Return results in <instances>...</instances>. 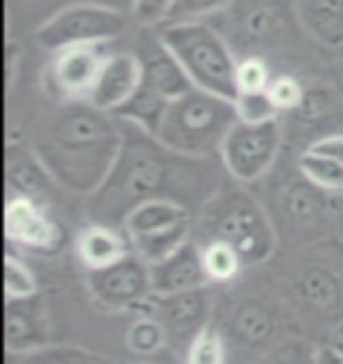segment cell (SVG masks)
Masks as SVG:
<instances>
[{"instance_id": "cell-1", "label": "cell", "mask_w": 343, "mask_h": 364, "mask_svg": "<svg viewBox=\"0 0 343 364\" xmlns=\"http://www.w3.org/2000/svg\"><path fill=\"white\" fill-rule=\"evenodd\" d=\"M122 149L106 183L92 196V216L97 223H122L132 207L155 198L202 209L221 188L212 158H189L174 153L142 127L120 120Z\"/></svg>"}, {"instance_id": "cell-2", "label": "cell", "mask_w": 343, "mask_h": 364, "mask_svg": "<svg viewBox=\"0 0 343 364\" xmlns=\"http://www.w3.org/2000/svg\"><path fill=\"white\" fill-rule=\"evenodd\" d=\"M120 149V120L90 102H66L38 122L31 141L54 183L78 196H95L106 183Z\"/></svg>"}, {"instance_id": "cell-3", "label": "cell", "mask_w": 343, "mask_h": 364, "mask_svg": "<svg viewBox=\"0 0 343 364\" xmlns=\"http://www.w3.org/2000/svg\"><path fill=\"white\" fill-rule=\"evenodd\" d=\"M228 341L233 364H254L303 329L278 282L247 284L216 301L214 320Z\"/></svg>"}, {"instance_id": "cell-4", "label": "cell", "mask_w": 343, "mask_h": 364, "mask_svg": "<svg viewBox=\"0 0 343 364\" xmlns=\"http://www.w3.org/2000/svg\"><path fill=\"white\" fill-rule=\"evenodd\" d=\"M278 284L301 329L343 327V242L317 240L301 247Z\"/></svg>"}, {"instance_id": "cell-5", "label": "cell", "mask_w": 343, "mask_h": 364, "mask_svg": "<svg viewBox=\"0 0 343 364\" xmlns=\"http://www.w3.org/2000/svg\"><path fill=\"white\" fill-rule=\"evenodd\" d=\"M198 242H226L240 254L245 268L266 263L278 245L268 212L243 188L221 183L200 214Z\"/></svg>"}, {"instance_id": "cell-6", "label": "cell", "mask_w": 343, "mask_h": 364, "mask_svg": "<svg viewBox=\"0 0 343 364\" xmlns=\"http://www.w3.org/2000/svg\"><path fill=\"white\" fill-rule=\"evenodd\" d=\"M238 122L236 106L223 97L193 87L169 104L158 139L189 158H214Z\"/></svg>"}, {"instance_id": "cell-7", "label": "cell", "mask_w": 343, "mask_h": 364, "mask_svg": "<svg viewBox=\"0 0 343 364\" xmlns=\"http://www.w3.org/2000/svg\"><path fill=\"white\" fill-rule=\"evenodd\" d=\"M158 36L181 64L193 87L223 97L228 102L238 97V59L233 57L228 43L212 26H207L205 21L160 26Z\"/></svg>"}, {"instance_id": "cell-8", "label": "cell", "mask_w": 343, "mask_h": 364, "mask_svg": "<svg viewBox=\"0 0 343 364\" xmlns=\"http://www.w3.org/2000/svg\"><path fill=\"white\" fill-rule=\"evenodd\" d=\"M327 193L315 188L301 169L296 167V176H287L273 186V214H275V233L283 226V235L296 250L313 245L310 240L322 237V230L329 226V205Z\"/></svg>"}, {"instance_id": "cell-9", "label": "cell", "mask_w": 343, "mask_h": 364, "mask_svg": "<svg viewBox=\"0 0 343 364\" xmlns=\"http://www.w3.org/2000/svg\"><path fill=\"white\" fill-rule=\"evenodd\" d=\"M127 28V17L108 5H68L36 31V43L48 52L78 45H106Z\"/></svg>"}, {"instance_id": "cell-10", "label": "cell", "mask_w": 343, "mask_h": 364, "mask_svg": "<svg viewBox=\"0 0 343 364\" xmlns=\"http://www.w3.org/2000/svg\"><path fill=\"white\" fill-rule=\"evenodd\" d=\"M283 151V127L280 122L247 125L236 122L221 146V165L226 174L238 183H254L263 179Z\"/></svg>"}, {"instance_id": "cell-11", "label": "cell", "mask_w": 343, "mask_h": 364, "mask_svg": "<svg viewBox=\"0 0 343 364\" xmlns=\"http://www.w3.org/2000/svg\"><path fill=\"white\" fill-rule=\"evenodd\" d=\"M88 289L95 304L104 311H144L153 301L151 268L139 254L130 252L118 263L88 273Z\"/></svg>"}, {"instance_id": "cell-12", "label": "cell", "mask_w": 343, "mask_h": 364, "mask_svg": "<svg viewBox=\"0 0 343 364\" xmlns=\"http://www.w3.org/2000/svg\"><path fill=\"white\" fill-rule=\"evenodd\" d=\"M216 296L212 284L198 287V289L169 294V296H153L148 313L162 324L167 334V346L172 350L186 353V348L193 343L202 329H207L214 320Z\"/></svg>"}, {"instance_id": "cell-13", "label": "cell", "mask_w": 343, "mask_h": 364, "mask_svg": "<svg viewBox=\"0 0 343 364\" xmlns=\"http://www.w3.org/2000/svg\"><path fill=\"white\" fill-rule=\"evenodd\" d=\"M7 242L33 254H57L64 245V230L43 203L26 196H7L5 203Z\"/></svg>"}, {"instance_id": "cell-14", "label": "cell", "mask_w": 343, "mask_h": 364, "mask_svg": "<svg viewBox=\"0 0 343 364\" xmlns=\"http://www.w3.org/2000/svg\"><path fill=\"white\" fill-rule=\"evenodd\" d=\"M108 52L104 45H78L54 52L48 68V82L64 102H88Z\"/></svg>"}, {"instance_id": "cell-15", "label": "cell", "mask_w": 343, "mask_h": 364, "mask_svg": "<svg viewBox=\"0 0 343 364\" xmlns=\"http://www.w3.org/2000/svg\"><path fill=\"white\" fill-rule=\"evenodd\" d=\"M134 54L142 61V87L148 92L167 99V102H174L193 90L191 78L158 33L139 38Z\"/></svg>"}, {"instance_id": "cell-16", "label": "cell", "mask_w": 343, "mask_h": 364, "mask_svg": "<svg viewBox=\"0 0 343 364\" xmlns=\"http://www.w3.org/2000/svg\"><path fill=\"white\" fill-rule=\"evenodd\" d=\"M48 304L41 294L5 299V350L12 355L38 350L52 343Z\"/></svg>"}, {"instance_id": "cell-17", "label": "cell", "mask_w": 343, "mask_h": 364, "mask_svg": "<svg viewBox=\"0 0 343 364\" xmlns=\"http://www.w3.org/2000/svg\"><path fill=\"white\" fill-rule=\"evenodd\" d=\"M142 87V61L134 52H113L104 59L88 102L99 111L115 113Z\"/></svg>"}, {"instance_id": "cell-18", "label": "cell", "mask_w": 343, "mask_h": 364, "mask_svg": "<svg viewBox=\"0 0 343 364\" xmlns=\"http://www.w3.org/2000/svg\"><path fill=\"white\" fill-rule=\"evenodd\" d=\"M151 268V284L153 296H169V294H181L207 287V273L202 266V250L198 240H189L167 259L153 263Z\"/></svg>"}, {"instance_id": "cell-19", "label": "cell", "mask_w": 343, "mask_h": 364, "mask_svg": "<svg viewBox=\"0 0 343 364\" xmlns=\"http://www.w3.org/2000/svg\"><path fill=\"white\" fill-rule=\"evenodd\" d=\"M132 252L130 237L108 223H90L75 235V257L85 270H101L118 263Z\"/></svg>"}, {"instance_id": "cell-20", "label": "cell", "mask_w": 343, "mask_h": 364, "mask_svg": "<svg viewBox=\"0 0 343 364\" xmlns=\"http://www.w3.org/2000/svg\"><path fill=\"white\" fill-rule=\"evenodd\" d=\"M181 223H193V212L189 207L174 203V200L155 198L132 207L122 221V230L127 237H139L160 233V230L181 226Z\"/></svg>"}, {"instance_id": "cell-21", "label": "cell", "mask_w": 343, "mask_h": 364, "mask_svg": "<svg viewBox=\"0 0 343 364\" xmlns=\"http://www.w3.org/2000/svg\"><path fill=\"white\" fill-rule=\"evenodd\" d=\"M52 183L54 179L33 151H26L21 146L14 149L10 144L7 149V196H26L43 203V196H48Z\"/></svg>"}, {"instance_id": "cell-22", "label": "cell", "mask_w": 343, "mask_h": 364, "mask_svg": "<svg viewBox=\"0 0 343 364\" xmlns=\"http://www.w3.org/2000/svg\"><path fill=\"white\" fill-rule=\"evenodd\" d=\"M301 26L327 48H343V0H292Z\"/></svg>"}, {"instance_id": "cell-23", "label": "cell", "mask_w": 343, "mask_h": 364, "mask_svg": "<svg viewBox=\"0 0 343 364\" xmlns=\"http://www.w3.org/2000/svg\"><path fill=\"white\" fill-rule=\"evenodd\" d=\"M7 364H111L104 355L92 353L80 346H43L38 350L12 355L7 353Z\"/></svg>"}, {"instance_id": "cell-24", "label": "cell", "mask_w": 343, "mask_h": 364, "mask_svg": "<svg viewBox=\"0 0 343 364\" xmlns=\"http://www.w3.org/2000/svg\"><path fill=\"white\" fill-rule=\"evenodd\" d=\"M191 233H193V223H181V226L160 230V233L130 237V245H132V252L139 254L148 266H153V263L167 259L179 247L189 242Z\"/></svg>"}, {"instance_id": "cell-25", "label": "cell", "mask_w": 343, "mask_h": 364, "mask_svg": "<svg viewBox=\"0 0 343 364\" xmlns=\"http://www.w3.org/2000/svg\"><path fill=\"white\" fill-rule=\"evenodd\" d=\"M296 167L315 188L324 191L327 196H343V162L306 149L296 158Z\"/></svg>"}, {"instance_id": "cell-26", "label": "cell", "mask_w": 343, "mask_h": 364, "mask_svg": "<svg viewBox=\"0 0 343 364\" xmlns=\"http://www.w3.org/2000/svg\"><path fill=\"white\" fill-rule=\"evenodd\" d=\"M202 266H205L209 284H231L245 270L240 254L226 242H200Z\"/></svg>"}, {"instance_id": "cell-27", "label": "cell", "mask_w": 343, "mask_h": 364, "mask_svg": "<svg viewBox=\"0 0 343 364\" xmlns=\"http://www.w3.org/2000/svg\"><path fill=\"white\" fill-rule=\"evenodd\" d=\"M184 364H233L228 341L214 322L207 329H202L193 338V343L186 348Z\"/></svg>"}, {"instance_id": "cell-28", "label": "cell", "mask_w": 343, "mask_h": 364, "mask_svg": "<svg viewBox=\"0 0 343 364\" xmlns=\"http://www.w3.org/2000/svg\"><path fill=\"white\" fill-rule=\"evenodd\" d=\"M127 348L139 358H151L167 346V334L162 324L151 313L139 315L127 329Z\"/></svg>"}, {"instance_id": "cell-29", "label": "cell", "mask_w": 343, "mask_h": 364, "mask_svg": "<svg viewBox=\"0 0 343 364\" xmlns=\"http://www.w3.org/2000/svg\"><path fill=\"white\" fill-rule=\"evenodd\" d=\"M233 106H236L238 122H247V125H266V122H275L280 115V108L270 99L268 90L240 92L233 99Z\"/></svg>"}, {"instance_id": "cell-30", "label": "cell", "mask_w": 343, "mask_h": 364, "mask_svg": "<svg viewBox=\"0 0 343 364\" xmlns=\"http://www.w3.org/2000/svg\"><path fill=\"white\" fill-rule=\"evenodd\" d=\"M233 0H174L169 7V14L162 26L174 24H196V21H205L214 14L223 12L231 7Z\"/></svg>"}, {"instance_id": "cell-31", "label": "cell", "mask_w": 343, "mask_h": 364, "mask_svg": "<svg viewBox=\"0 0 343 364\" xmlns=\"http://www.w3.org/2000/svg\"><path fill=\"white\" fill-rule=\"evenodd\" d=\"M38 294V277L19 257L5 254V299H26Z\"/></svg>"}, {"instance_id": "cell-32", "label": "cell", "mask_w": 343, "mask_h": 364, "mask_svg": "<svg viewBox=\"0 0 343 364\" xmlns=\"http://www.w3.org/2000/svg\"><path fill=\"white\" fill-rule=\"evenodd\" d=\"M315 348L317 346L308 336H292L275 346L254 364H313Z\"/></svg>"}, {"instance_id": "cell-33", "label": "cell", "mask_w": 343, "mask_h": 364, "mask_svg": "<svg viewBox=\"0 0 343 364\" xmlns=\"http://www.w3.org/2000/svg\"><path fill=\"white\" fill-rule=\"evenodd\" d=\"M270 71L266 66V61L261 57H245L238 61V71H236V85H238V95L240 92H263L270 85Z\"/></svg>"}, {"instance_id": "cell-34", "label": "cell", "mask_w": 343, "mask_h": 364, "mask_svg": "<svg viewBox=\"0 0 343 364\" xmlns=\"http://www.w3.org/2000/svg\"><path fill=\"white\" fill-rule=\"evenodd\" d=\"M268 95L280 108V113L301 108L303 102H306V90H303V85L294 75H275L268 85Z\"/></svg>"}, {"instance_id": "cell-35", "label": "cell", "mask_w": 343, "mask_h": 364, "mask_svg": "<svg viewBox=\"0 0 343 364\" xmlns=\"http://www.w3.org/2000/svg\"><path fill=\"white\" fill-rule=\"evenodd\" d=\"M174 0H134L132 3V19L146 28L162 26Z\"/></svg>"}, {"instance_id": "cell-36", "label": "cell", "mask_w": 343, "mask_h": 364, "mask_svg": "<svg viewBox=\"0 0 343 364\" xmlns=\"http://www.w3.org/2000/svg\"><path fill=\"white\" fill-rule=\"evenodd\" d=\"M243 28H245V33L249 38L261 41V38H266L270 31L275 28V19H273L270 10H266V7H256V10H249L245 14Z\"/></svg>"}, {"instance_id": "cell-37", "label": "cell", "mask_w": 343, "mask_h": 364, "mask_svg": "<svg viewBox=\"0 0 343 364\" xmlns=\"http://www.w3.org/2000/svg\"><path fill=\"white\" fill-rule=\"evenodd\" d=\"M313 364H343V334L317 346Z\"/></svg>"}, {"instance_id": "cell-38", "label": "cell", "mask_w": 343, "mask_h": 364, "mask_svg": "<svg viewBox=\"0 0 343 364\" xmlns=\"http://www.w3.org/2000/svg\"><path fill=\"white\" fill-rule=\"evenodd\" d=\"M308 151H313V153H320V156H327V158H334V160L343 162V134L320 136V139H315V141L308 146Z\"/></svg>"}, {"instance_id": "cell-39", "label": "cell", "mask_w": 343, "mask_h": 364, "mask_svg": "<svg viewBox=\"0 0 343 364\" xmlns=\"http://www.w3.org/2000/svg\"><path fill=\"white\" fill-rule=\"evenodd\" d=\"M341 334H343V327H341Z\"/></svg>"}, {"instance_id": "cell-40", "label": "cell", "mask_w": 343, "mask_h": 364, "mask_svg": "<svg viewBox=\"0 0 343 364\" xmlns=\"http://www.w3.org/2000/svg\"><path fill=\"white\" fill-rule=\"evenodd\" d=\"M142 364H148V362H142Z\"/></svg>"}]
</instances>
